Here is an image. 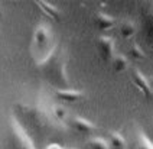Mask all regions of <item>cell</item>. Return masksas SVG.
Wrapping results in <instances>:
<instances>
[{"label":"cell","mask_w":153,"mask_h":149,"mask_svg":"<svg viewBox=\"0 0 153 149\" xmlns=\"http://www.w3.org/2000/svg\"><path fill=\"white\" fill-rule=\"evenodd\" d=\"M12 114L17 119L23 130L29 135V138L33 140L38 149L45 142L64 132L59 120L39 104L16 103Z\"/></svg>","instance_id":"6da1fadb"},{"label":"cell","mask_w":153,"mask_h":149,"mask_svg":"<svg viewBox=\"0 0 153 149\" xmlns=\"http://www.w3.org/2000/svg\"><path fill=\"white\" fill-rule=\"evenodd\" d=\"M67 64H68L67 46L58 42L42 61L38 62L36 68L42 74L43 78L55 87V90H68L71 83L67 74Z\"/></svg>","instance_id":"7a4b0ae2"},{"label":"cell","mask_w":153,"mask_h":149,"mask_svg":"<svg viewBox=\"0 0 153 149\" xmlns=\"http://www.w3.org/2000/svg\"><path fill=\"white\" fill-rule=\"evenodd\" d=\"M9 129V149H38L13 114L10 116Z\"/></svg>","instance_id":"3957f363"},{"label":"cell","mask_w":153,"mask_h":149,"mask_svg":"<svg viewBox=\"0 0 153 149\" xmlns=\"http://www.w3.org/2000/svg\"><path fill=\"white\" fill-rule=\"evenodd\" d=\"M140 22L143 39L146 41V45L153 51V1H147L142 6Z\"/></svg>","instance_id":"277c9868"},{"label":"cell","mask_w":153,"mask_h":149,"mask_svg":"<svg viewBox=\"0 0 153 149\" xmlns=\"http://www.w3.org/2000/svg\"><path fill=\"white\" fill-rule=\"evenodd\" d=\"M95 45H97V49H98V54H100L102 61H110L111 57L114 55V41H113V38L107 35L98 36L97 41H95Z\"/></svg>","instance_id":"5b68a950"},{"label":"cell","mask_w":153,"mask_h":149,"mask_svg":"<svg viewBox=\"0 0 153 149\" xmlns=\"http://www.w3.org/2000/svg\"><path fill=\"white\" fill-rule=\"evenodd\" d=\"M69 127L74 129L75 132L81 133V135H93L94 132L97 130V126L93 122L87 120L81 116H72L69 119Z\"/></svg>","instance_id":"8992f818"},{"label":"cell","mask_w":153,"mask_h":149,"mask_svg":"<svg viewBox=\"0 0 153 149\" xmlns=\"http://www.w3.org/2000/svg\"><path fill=\"white\" fill-rule=\"evenodd\" d=\"M131 78H133L134 86L145 94V97L152 98L153 97V90H152V86H150V81L146 80V77L140 72L139 68H133V70H131Z\"/></svg>","instance_id":"52a82bcc"},{"label":"cell","mask_w":153,"mask_h":149,"mask_svg":"<svg viewBox=\"0 0 153 149\" xmlns=\"http://www.w3.org/2000/svg\"><path fill=\"white\" fill-rule=\"evenodd\" d=\"M94 25L98 28L100 31H110L114 28L116 25V19L108 16V15H105V13H102V12H98L95 16H94Z\"/></svg>","instance_id":"ba28073f"},{"label":"cell","mask_w":153,"mask_h":149,"mask_svg":"<svg viewBox=\"0 0 153 149\" xmlns=\"http://www.w3.org/2000/svg\"><path fill=\"white\" fill-rule=\"evenodd\" d=\"M128 149H153V143L145 132L142 129H139L136 132L134 139H133V143L130 145Z\"/></svg>","instance_id":"9c48e42d"},{"label":"cell","mask_w":153,"mask_h":149,"mask_svg":"<svg viewBox=\"0 0 153 149\" xmlns=\"http://www.w3.org/2000/svg\"><path fill=\"white\" fill-rule=\"evenodd\" d=\"M55 96L58 100L61 101H65V103H74L76 100H79L82 97L81 91H76V90H55Z\"/></svg>","instance_id":"30bf717a"},{"label":"cell","mask_w":153,"mask_h":149,"mask_svg":"<svg viewBox=\"0 0 153 149\" xmlns=\"http://www.w3.org/2000/svg\"><path fill=\"white\" fill-rule=\"evenodd\" d=\"M36 4L39 6V9L42 10L46 16L52 18L56 22H61V12L56 6H53V4L48 3V1H36Z\"/></svg>","instance_id":"8fae6325"},{"label":"cell","mask_w":153,"mask_h":149,"mask_svg":"<svg viewBox=\"0 0 153 149\" xmlns=\"http://www.w3.org/2000/svg\"><path fill=\"white\" fill-rule=\"evenodd\" d=\"M48 38H49V32H48V28L45 26V25H41V26L36 28V31H35V34H33V41H35V45L39 49H42L43 46L46 45Z\"/></svg>","instance_id":"7c38bea8"},{"label":"cell","mask_w":153,"mask_h":149,"mask_svg":"<svg viewBox=\"0 0 153 149\" xmlns=\"http://www.w3.org/2000/svg\"><path fill=\"white\" fill-rule=\"evenodd\" d=\"M113 67H114V71H116V72L124 71L128 67L127 57L123 55V54H117V55L114 57V60H113Z\"/></svg>","instance_id":"4fadbf2b"},{"label":"cell","mask_w":153,"mask_h":149,"mask_svg":"<svg viewBox=\"0 0 153 149\" xmlns=\"http://www.w3.org/2000/svg\"><path fill=\"white\" fill-rule=\"evenodd\" d=\"M110 142L113 149H124L126 148V139L123 138V135H120L119 132H110Z\"/></svg>","instance_id":"5bb4252c"},{"label":"cell","mask_w":153,"mask_h":149,"mask_svg":"<svg viewBox=\"0 0 153 149\" xmlns=\"http://www.w3.org/2000/svg\"><path fill=\"white\" fill-rule=\"evenodd\" d=\"M134 32H136V28L130 20H126V22H123L120 25V35L123 38H126V39H130L131 36L134 35Z\"/></svg>","instance_id":"9a60e30c"},{"label":"cell","mask_w":153,"mask_h":149,"mask_svg":"<svg viewBox=\"0 0 153 149\" xmlns=\"http://www.w3.org/2000/svg\"><path fill=\"white\" fill-rule=\"evenodd\" d=\"M88 148L90 149H110V143L102 138H91L88 139Z\"/></svg>","instance_id":"2e32d148"},{"label":"cell","mask_w":153,"mask_h":149,"mask_svg":"<svg viewBox=\"0 0 153 149\" xmlns=\"http://www.w3.org/2000/svg\"><path fill=\"white\" fill-rule=\"evenodd\" d=\"M128 57L131 58V60H145L146 58V54L143 52V49H142V46L139 44H133L130 46V49H128Z\"/></svg>","instance_id":"e0dca14e"},{"label":"cell","mask_w":153,"mask_h":149,"mask_svg":"<svg viewBox=\"0 0 153 149\" xmlns=\"http://www.w3.org/2000/svg\"><path fill=\"white\" fill-rule=\"evenodd\" d=\"M52 114H53L59 122H62V120L65 119V116H67V112H65V109H64L62 106H53V109H52Z\"/></svg>","instance_id":"ac0fdd59"},{"label":"cell","mask_w":153,"mask_h":149,"mask_svg":"<svg viewBox=\"0 0 153 149\" xmlns=\"http://www.w3.org/2000/svg\"><path fill=\"white\" fill-rule=\"evenodd\" d=\"M45 149H64V148H62L61 145H58V143H49Z\"/></svg>","instance_id":"d6986e66"},{"label":"cell","mask_w":153,"mask_h":149,"mask_svg":"<svg viewBox=\"0 0 153 149\" xmlns=\"http://www.w3.org/2000/svg\"><path fill=\"white\" fill-rule=\"evenodd\" d=\"M149 81H150V86H152V90H153V78H150Z\"/></svg>","instance_id":"ffe728a7"}]
</instances>
